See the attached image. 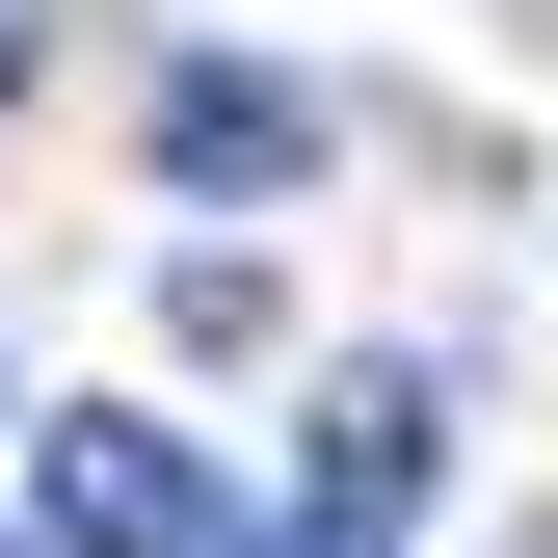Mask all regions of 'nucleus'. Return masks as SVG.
Here are the masks:
<instances>
[{"instance_id": "f257e3e1", "label": "nucleus", "mask_w": 558, "mask_h": 558, "mask_svg": "<svg viewBox=\"0 0 558 558\" xmlns=\"http://www.w3.org/2000/svg\"><path fill=\"white\" fill-rule=\"evenodd\" d=\"M27 506H53V558H240V506H214V452H186V426H133V399H53Z\"/></svg>"}, {"instance_id": "f03ea898", "label": "nucleus", "mask_w": 558, "mask_h": 558, "mask_svg": "<svg viewBox=\"0 0 558 558\" xmlns=\"http://www.w3.org/2000/svg\"><path fill=\"white\" fill-rule=\"evenodd\" d=\"M160 186H186V214H266V186H319V107L266 81V53H186V81H160Z\"/></svg>"}, {"instance_id": "7ed1b4c3", "label": "nucleus", "mask_w": 558, "mask_h": 558, "mask_svg": "<svg viewBox=\"0 0 558 558\" xmlns=\"http://www.w3.org/2000/svg\"><path fill=\"white\" fill-rule=\"evenodd\" d=\"M426 373H319V506H426Z\"/></svg>"}, {"instance_id": "20e7f679", "label": "nucleus", "mask_w": 558, "mask_h": 558, "mask_svg": "<svg viewBox=\"0 0 558 558\" xmlns=\"http://www.w3.org/2000/svg\"><path fill=\"white\" fill-rule=\"evenodd\" d=\"M240 558H399V506H319V532H240Z\"/></svg>"}, {"instance_id": "39448f33", "label": "nucleus", "mask_w": 558, "mask_h": 558, "mask_svg": "<svg viewBox=\"0 0 558 558\" xmlns=\"http://www.w3.org/2000/svg\"><path fill=\"white\" fill-rule=\"evenodd\" d=\"M27 53H53V0H0V81H27Z\"/></svg>"}, {"instance_id": "423d86ee", "label": "nucleus", "mask_w": 558, "mask_h": 558, "mask_svg": "<svg viewBox=\"0 0 558 558\" xmlns=\"http://www.w3.org/2000/svg\"><path fill=\"white\" fill-rule=\"evenodd\" d=\"M0 558H27V532H0Z\"/></svg>"}]
</instances>
